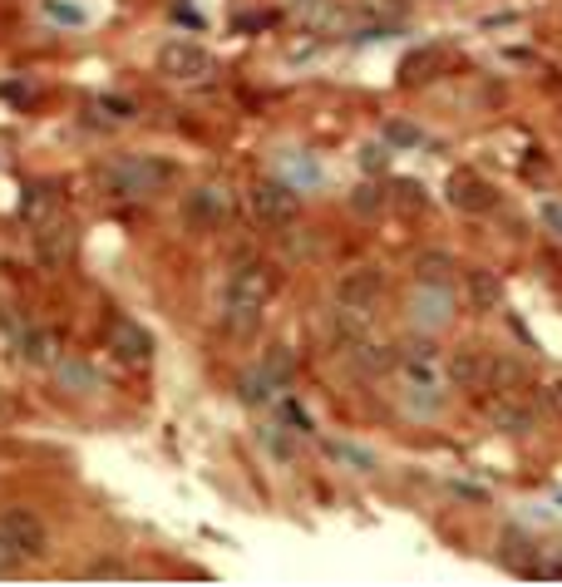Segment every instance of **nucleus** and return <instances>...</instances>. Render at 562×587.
Listing matches in <instances>:
<instances>
[{
	"instance_id": "1",
	"label": "nucleus",
	"mask_w": 562,
	"mask_h": 587,
	"mask_svg": "<svg viewBox=\"0 0 562 587\" xmlns=\"http://www.w3.org/2000/svg\"><path fill=\"white\" fill-rule=\"evenodd\" d=\"M277 267L272 262H237L233 272H227V292H223V321L233 336H247L252 326L262 321V311L272 306V296H277Z\"/></svg>"
},
{
	"instance_id": "2",
	"label": "nucleus",
	"mask_w": 562,
	"mask_h": 587,
	"mask_svg": "<svg viewBox=\"0 0 562 587\" xmlns=\"http://www.w3.org/2000/svg\"><path fill=\"white\" fill-rule=\"evenodd\" d=\"M174 183H178V168L158 154H124V158L99 164V188H105L109 198H124V203L158 198V193H168Z\"/></svg>"
},
{
	"instance_id": "3",
	"label": "nucleus",
	"mask_w": 562,
	"mask_h": 587,
	"mask_svg": "<svg viewBox=\"0 0 562 587\" xmlns=\"http://www.w3.org/2000/svg\"><path fill=\"white\" fill-rule=\"evenodd\" d=\"M395 371L405 375L410 390H420V395H430V400H440L444 390H450V361H444V351L430 336H415V341L400 345Z\"/></svg>"
},
{
	"instance_id": "4",
	"label": "nucleus",
	"mask_w": 562,
	"mask_h": 587,
	"mask_svg": "<svg viewBox=\"0 0 562 587\" xmlns=\"http://www.w3.org/2000/svg\"><path fill=\"white\" fill-rule=\"evenodd\" d=\"M286 380H292V355L286 351H267L257 365H247L243 375H237V400L243 405H272V400H282Z\"/></svg>"
},
{
	"instance_id": "5",
	"label": "nucleus",
	"mask_w": 562,
	"mask_h": 587,
	"mask_svg": "<svg viewBox=\"0 0 562 587\" xmlns=\"http://www.w3.org/2000/svg\"><path fill=\"white\" fill-rule=\"evenodd\" d=\"M183 217H188L198 233H223L227 223L237 217V198H233V188L227 183H198V188H188V198H183Z\"/></svg>"
},
{
	"instance_id": "6",
	"label": "nucleus",
	"mask_w": 562,
	"mask_h": 587,
	"mask_svg": "<svg viewBox=\"0 0 562 587\" xmlns=\"http://www.w3.org/2000/svg\"><path fill=\"white\" fill-rule=\"evenodd\" d=\"M158 75L174 79V85H203V79L217 75V60L208 45H198V40H168L158 50Z\"/></svg>"
},
{
	"instance_id": "7",
	"label": "nucleus",
	"mask_w": 562,
	"mask_h": 587,
	"mask_svg": "<svg viewBox=\"0 0 562 587\" xmlns=\"http://www.w3.org/2000/svg\"><path fill=\"white\" fill-rule=\"evenodd\" d=\"M252 213H257L262 227H277L282 233V227H292L302 217V193L282 178H257L252 183Z\"/></svg>"
},
{
	"instance_id": "8",
	"label": "nucleus",
	"mask_w": 562,
	"mask_h": 587,
	"mask_svg": "<svg viewBox=\"0 0 562 587\" xmlns=\"http://www.w3.org/2000/svg\"><path fill=\"white\" fill-rule=\"evenodd\" d=\"M0 534L16 544L20 558H45L50 552V534H45V524H40V513L36 509H0Z\"/></svg>"
},
{
	"instance_id": "9",
	"label": "nucleus",
	"mask_w": 562,
	"mask_h": 587,
	"mask_svg": "<svg viewBox=\"0 0 562 587\" xmlns=\"http://www.w3.org/2000/svg\"><path fill=\"white\" fill-rule=\"evenodd\" d=\"M105 345L114 351V361H119V365H148V361H154V336H148L139 321H129V316L109 321Z\"/></svg>"
},
{
	"instance_id": "10",
	"label": "nucleus",
	"mask_w": 562,
	"mask_h": 587,
	"mask_svg": "<svg viewBox=\"0 0 562 587\" xmlns=\"http://www.w3.org/2000/svg\"><path fill=\"white\" fill-rule=\"evenodd\" d=\"M30 242H36V257L45 262V267H65V262H70V252H75L70 213H60V217H50V223L30 227Z\"/></svg>"
},
{
	"instance_id": "11",
	"label": "nucleus",
	"mask_w": 562,
	"mask_h": 587,
	"mask_svg": "<svg viewBox=\"0 0 562 587\" xmlns=\"http://www.w3.org/2000/svg\"><path fill=\"white\" fill-rule=\"evenodd\" d=\"M410 321L424 326V331H440L444 321H450V286L415 282V292H410Z\"/></svg>"
},
{
	"instance_id": "12",
	"label": "nucleus",
	"mask_w": 562,
	"mask_h": 587,
	"mask_svg": "<svg viewBox=\"0 0 562 587\" xmlns=\"http://www.w3.org/2000/svg\"><path fill=\"white\" fill-rule=\"evenodd\" d=\"M450 203L459 213H489L493 203H499V188H493L489 178H479V173H454L450 178Z\"/></svg>"
},
{
	"instance_id": "13",
	"label": "nucleus",
	"mask_w": 562,
	"mask_h": 587,
	"mask_svg": "<svg viewBox=\"0 0 562 587\" xmlns=\"http://www.w3.org/2000/svg\"><path fill=\"white\" fill-rule=\"evenodd\" d=\"M454 55L444 50V45H424V50H415L405 65H400V85H430V79H440L444 69H450Z\"/></svg>"
},
{
	"instance_id": "14",
	"label": "nucleus",
	"mask_w": 562,
	"mask_h": 587,
	"mask_svg": "<svg viewBox=\"0 0 562 587\" xmlns=\"http://www.w3.org/2000/svg\"><path fill=\"white\" fill-rule=\"evenodd\" d=\"M346 355H351L355 365H361L365 375H390V371H395V365H400V345H390V341H375V331H371V336H365V341H355Z\"/></svg>"
},
{
	"instance_id": "15",
	"label": "nucleus",
	"mask_w": 562,
	"mask_h": 587,
	"mask_svg": "<svg viewBox=\"0 0 562 587\" xmlns=\"http://www.w3.org/2000/svg\"><path fill=\"white\" fill-rule=\"evenodd\" d=\"M385 292V276L381 267H355L351 276H341L336 286V302H355V306H375Z\"/></svg>"
},
{
	"instance_id": "16",
	"label": "nucleus",
	"mask_w": 562,
	"mask_h": 587,
	"mask_svg": "<svg viewBox=\"0 0 562 587\" xmlns=\"http://www.w3.org/2000/svg\"><path fill=\"white\" fill-rule=\"evenodd\" d=\"M60 213H65L60 193L45 188V183H36V188L26 193V203H20V217H26V227H40V223H50V217H60Z\"/></svg>"
},
{
	"instance_id": "17",
	"label": "nucleus",
	"mask_w": 562,
	"mask_h": 587,
	"mask_svg": "<svg viewBox=\"0 0 562 587\" xmlns=\"http://www.w3.org/2000/svg\"><path fill=\"white\" fill-rule=\"evenodd\" d=\"M20 361L60 365V336H55V331H26V336H20Z\"/></svg>"
},
{
	"instance_id": "18",
	"label": "nucleus",
	"mask_w": 562,
	"mask_h": 587,
	"mask_svg": "<svg viewBox=\"0 0 562 587\" xmlns=\"http://www.w3.org/2000/svg\"><path fill=\"white\" fill-rule=\"evenodd\" d=\"M454 257L450 252H420L415 257V282L424 286H454Z\"/></svg>"
},
{
	"instance_id": "19",
	"label": "nucleus",
	"mask_w": 562,
	"mask_h": 587,
	"mask_svg": "<svg viewBox=\"0 0 562 587\" xmlns=\"http://www.w3.org/2000/svg\"><path fill=\"white\" fill-rule=\"evenodd\" d=\"M484 380H489L493 390H499V395H513V390L523 385V365L513 361V355H493L489 371H484Z\"/></svg>"
},
{
	"instance_id": "20",
	"label": "nucleus",
	"mask_w": 562,
	"mask_h": 587,
	"mask_svg": "<svg viewBox=\"0 0 562 587\" xmlns=\"http://www.w3.org/2000/svg\"><path fill=\"white\" fill-rule=\"evenodd\" d=\"M493 424H503V430H513V434H528V430H533V414H528L523 405H513L509 395H499V405H493Z\"/></svg>"
},
{
	"instance_id": "21",
	"label": "nucleus",
	"mask_w": 562,
	"mask_h": 587,
	"mask_svg": "<svg viewBox=\"0 0 562 587\" xmlns=\"http://www.w3.org/2000/svg\"><path fill=\"white\" fill-rule=\"evenodd\" d=\"M469 296H474V306H499V282H493V272H484V267H474V272H469Z\"/></svg>"
},
{
	"instance_id": "22",
	"label": "nucleus",
	"mask_w": 562,
	"mask_h": 587,
	"mask_svg": "<svg viewBox=\"0 0 562 587\" xmlns=\"http://www.w3.org/2000/svg\"><path fill=\"white\" fill-rule=\"evenodd\" d=\"M40 10L55 20V26H89V10L75 6V0H45Z\"/></svg>"
},
{
	"instance_id": "23",
	"label": "nucleus",
	"mask_w": 562,
	"mask_h": 587,
	"mask_svg": "<svg viewBox=\"0 0 562 587\" xmlns=\"http://www.w3.org/2000/svg\"><path fill=\"white\" fill-rule=\"evenodd\" d=\"M450 380H459V385H479V380H484V365H479V355L474 351L450 355Z\"/></svg>"
},
{
	"instance_id": "24",
	"label": "nucleus",
	"mask_w": 562,
	"mask_h": 587,
	"mask_svg": "<svg viewBox=\"0 0 562 587\" xmlns=\"http://www.w3.org/2000/svg\"><path fill=\"white\" fill-rule=\"evenodd\" d=\"M385 203H390V193H385V188H375V183H365V188H355V193H351V207H355V213H365V217L385 213Z\"/></svg>"
},
{
	"instance_id": "25",
	"label": "nucleus",
	"mask_w": 562,
	"mask_h": 587,
	"mask_svg": "<svg viewBox=\"0 0 562 587\" xmlns=\"http://www.w3.org/2000/svg\"><path fill=\"white\" fill-rule=\"evenodd\" d=\"M286 434H296V430H282V424H267V430H262V444H267L272 454L282 459V464H292V459H296V444L286 440Z\"/></svg>"
},
{
	"instance_id": "26",
	"label": "nucleus",
	"mask_w": 562,
	"mask_h": 587,
	"mask_svg": "<svg viewBox=\"0 0 562 587\" xmlns=\"http://www.w3.org/2000/svg\"><path fill=\"white\" fill-rule=\"evenodd\" d=\"M420 129H415V124H405V119H390L385 124V144H400V148H420Z\"/></svg>"
},
{
	"instance_id": "27",
	"label": "nucleus",
	"mask_w": 562,
	"mask_h": 587,
	"mask_svg": "<svg viewBox=\"0 0 562 587\" xmlns=\"http://www.w3.org/2000/svg\"><path fill=\"white\" fill-rule=\"evenodd\" d=\"M326 454L346 459V464H355V469H375V454H365V449H355V444H326Z\"/></svg>"
},
{
	"instance_id": "28",
	"label": "nucleus",
	"mask_w": 562,
	"mask_h": 587,
	"mask_svg": "<svg viewBox=\"0 0 562 587\" xmlns=\"http://www.w3.org/2000/svg\"><path fill=\"white\" fill-rule=\"evenodd\" d=\"M361 168L365 173H385L390 168V144H365L361 148Z\"/></svg>"
},
{
	"instance_id": "29",
	"label": "nucleus",
	"mask_w": 562,
	"mask_h": 587,
	"mask_svg": "<svg viewBox=\"0 0 562 587\" xmlns=\"http://www.w3.org/2000/svg\"><path fill=\"white\" fill-rule=\"evenodd\" d=\"M55 371H60V380H65V385L95 390V371H85V365H75V361H60V365H55Z\"/></svg>"
},
{
	"instance_id": "30",
	"label": "nucleus",
	"mask_w": 562,
	"mask_h": 587,
	"mask_svg": "<svg viewBox=\"0 0 562 587\" xmlns=\"http://www.w3.org/2000/svg\"><path fill=\"white\" fill-rule=\"evenodd\" d=\"M395 198L405 203V207H424V188H420V183H410V178H400L395 183Z\"/></svg>"
},
{
	"instance_id": "31",
	"label": "nucleus",
	"mask_w": 562,
	"mask_h": 587,
	"mask_svg": "<svg viewBox=\"0 0 562 587\" xmlns=\"http://www.w3.org/2000/svg\"><path fill=\"white\" fill-rule=\"evenodd\" d=\"M85 578H129V568L124 562H89Z\"/></svg>"
},
{
	"instance_id": "32",
	"label": "nucleus",
	"mask_w": 562,
	"mask_h": 587,
	"mask_svg": "<svg viewBox=\"0 0 562 587\" xmlns=\"http://www.w3.org/2000/svg\"><path fill=\"white\" fill-rule=\"evenodd\" d=\"M99 109H105L109 119H134V104H129V99H114V95H109V99H99Z\"/></svg>"
},
{
	"instance_id": "33",
	"label": "nucleus",
	"mask_w": 562,
	"mask_h": 587,
	"mask_svg": "<svg viewBox=\"0 0 562 587\" xmlns=\"http://www.w3.org/2000/svg\"><path fill=\"white\" fill-rule=\"evenodd\" d=\"M16 562H26V558H20V552H16V544H10L6 534H0V573H10V568H16Z\"/></svg>"
},
{
	"instance_id": "34",
	"label": "nucleus",
	"mask_w": 562,
	"mask_h": 587,
	"mask_svg": "<svg viewBox=\"0 0 562 587\" xmlns=\"http://www.w3.org/2000/svg\"><path fill=\"white\" fill-rule=\"evenodd\" d=\"M543 217L553 223V233H562V207H558V203H548V207H543Z\"/></svg>"
}]
</instances>
